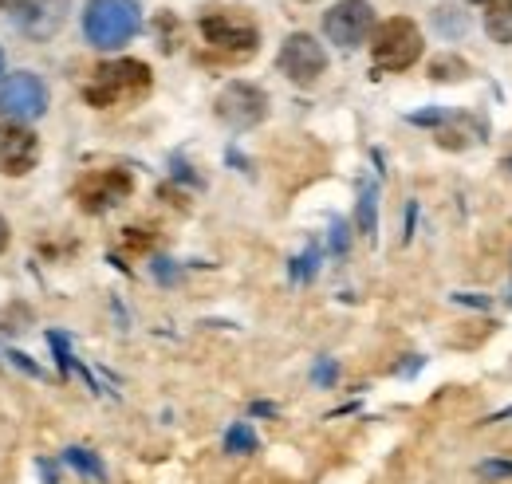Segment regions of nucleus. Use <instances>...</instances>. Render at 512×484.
<instances>
[{
  "label": "nucleus",
  "instance_id": "obj_1",
  "mask_svg": "<svg viewBox=\"0 0 512 484\" xmlns=\"http://www.w3.org/2000/svg\"><path fill=\"white\" fill-rule=\"evenodd\" d=\"M150 91V67L138 60H115L103 63L91 83L83 87V99L91 107H123V103H134Z\"/></svg>",
  "mask_w": 512,
  "mask_h": 484
},
{
  "label": "nucleus",
  "instance_id": "obj_2",
  "mask_svg": "<svg viewBox=\"0 0 512 484\" xmlns=\"http://www.w3.org/2000/svg\"><path fill=\"white\" fill-rule=\"evenodd\" d=\"M142 24V12H138V0H91L87 12H83V36L87 44L95 48H123L134 40Z\"/></svg>",
  "mask_w": 512,
  "mask_h": 484
},
{
  "label": "nucleus",
  "instance_id": "obj_3",
  "mask_svg": "<svg viewBox=\"0 0 512 484\" xmlns=\"http://www.w3.org/2000/svg\"><path fill=\"white\" fill-rule=\"evenodd\" d=\"M422 56V32L414 20L406 16H394L375 28V40H371V60L379 71H406L414 67Z\"/></svg>",
  "mask_w": 512,
  "mask_h": 484
},
{
  "label": "nucleus",
  "instance_id": "obj_4",
  "mask_svg": "<svg viewBox=\"0 0 512 484\" xmlns=\"http://www.w3.org/2000/svg\"><path fill=\"white\" fill-rule=\"evenodd\" d=\"M48 111V87L32 71H16L0 87V115L8 122H32Z\"/></svg>",
  "mask_w": 512,
  "mask_h": 484
},
{
  "label": "nucleus",
  "instance_id": "obj_5",
  "mask_svg": "<svg viewBox=\"0 0 512 484\" xmlns=\"http://www.w3.org/2000/svg\"><path fill=\"white\" fill-rule=\"evenodd\" d=\"M201 36L209 48L229 52V56H253L256 52V24L237 12H209L201 16Z\"/></svg>",
  "mask_w": 512,
  "mask_h": 484
},
{
  "label": "nucleus",
  "instance_id": "obj_6",
  "mask_svg": "<svg viewBox=\"0 0 512 484\" xmlns=\"http://www.w3.org/2000/svg\"><path fill=\"white\" fill-rule=\"evenodd\" d=\"M375 28V8L367 0H339L323 12V32L339 48H359Z\"/></svg>",
  "mask_w": 512,
  "mask_h": 484
},
{
  "label": "nucleus",
  "instance_id": "obj_7",
  "mask_svg": "<svg viewBox=\"0 0 512 484\" xmlns=\"http://www.w3.org/2000/svg\"><path fill=\"white\" fill-rule=\"evenodd\" d=\"M264 115H268V95L256 83L233 79L217 95V119L225 126H233V130H253L256 122H264Z\"/></svg>",
  "mask_w": 512,
  "mask_h": 484
},
{
  "label": "nucleus",
  "instance_id": "obj_8",
  "mask_svg": "<svg viewBox=\"0 0 512 484\" xmlns=\"http://www.w3.org/2000/svg\"><path fill=\"white\" fill-rule=\"evenodd\" d=\"M276 67H280L292 83L308 87V83H316L323 71H327V52H323V44L316 36L296 32V36L284 40V48H280V56H276Z\"/></svg>",
  "mask_w": 512,
  "mask_h": 484
},
{
  "label": "nucleus",
  "instance_id": "obj_9",
  "mask_svg": "<svg viewBox=\"0 0 512 484\" xmlns=\"http://www.w3.org/2000/svg\"><path fill=\"white\" fill-rule=\"evenodd\" d=\"M130 189H134V182H130L127 170H95L75 185V197L87 213H103V209H115L119 201H127Z\"/></svg>",
  "mask_w": 512,
  "mask_h": 484
},
{
  "label": "nucleus",
  "instance_id": "obj_10",
  "mask_svg": "<svg viewBox=\"0 0 512 484\" xmlns=\"http://www.w3.org/2000/svg\"><path fill=\"white\" fill-rule=\"evenodd\" d=\"M36 162H40V138L20 122L4 126L0 130V174L24 178L28 170H36Z\"/></svg>",
  "mask_w": 512,
  "mask_h": 484
},
{
  "label": "nucleus",
  "instance_id": "obj_11",
  "mask_svg": "<svg viewBox=\"0 0 512 484\" xmlns=\"http://www.w3.org/2000/svg\"><path fill=\"white\" fill-rule=\"evenodd\" d=\"M67 0H12V16L28 36H52L64 24Z\"/></svg>",
  "mask_w": 512,
  "mask_h": 484
},
{
  "label": "nucleus",
  "instance_id": "obj_12",
  "mask_svg": "<svg viewBox=\"0 0 512 484\" xmlns=\"http://www.w3.org/2000/svg\"><path fill=\"white\" fill-rule=\"evenodd\" d=\"M485 32L497 44H512V0H493V8L485 16Z\"/></svg>",
  "mask_w": 512,
  "mask_h": 484
},
{
  "label": "nucleus",
  "instance_id": "obj_13",
  "mask_svg": "<svg viewBox=\"0 0 512 484\" xmlns=\"http://www.w3.org/2000/svg\"><path fill=\"white\" fill-rule=\"evenodd\" d=\"M67 465L87 473V477H95V481H107V469H103V461L91 449H67Z\"/></svg>",
  "mask_w": 512,
  "mask_h": 484
},
{
  "label": "nucleus",
  "instance_id": "obj_14",
  "mask_svg": "<svg viewBox=\"0 0 512 484\" xmlns=\"http://www.w3.org/2000/svg\"><path fill=\"white\" fill-rule=\"evenodd\" d=\"M225 453H256V433L249 422H237L225 433Z\"/></svg>",
  "mask_w": 512,
  "mask_h": 484
},
{
  "label": "nucleus",
  "instance_id": "obj_15",
  "mask_svg": "<svg viewBox=\"0 0 512 484\" xmlns=\"http://www.w3.org/2000/svg\"><path fill=\"white\" fill-rule=\"evenodd\" d=\"M375 185H367L363 189V197H359V233L363 237H375Z\"/></svg>",
  "mask_w": 512,
  "mask_h": 484
},
{
  "label": "nucleus",
  "instance_id": "obj_16",
  "mask_svg": "<svg viewBox=\"0 0 512 484\" xmlns=\"http://www.w3.org/2000/svg\"><path fill=\"white\" fill-rule=\"evenodd\" d=\"M481 477H512V465L509 461H485L481 465Z\"/></svg>",
  "mask_w": 512,
  "mask_h": 484
},
{
  "label": "nucleus",
  "instance_id": "obj_17",
  "mask_svg": "<svg viewBox=\"0 0 512 484\" xmlns=\"http://www.w3.org/2000/svg\"><path fill=\"white\" fill-rule=\"evenodd\" d=\"M331 233H335V237H331L335 252H343V248H347V229H343V221H335V225H331Z\"/></svg>",
  "mask_w": 512,
  "mask_h": 484
},
{
  "label": "nucleus",
  "instance_id": "obj_18",
  "mask_svg": "<svg viewBox=\"0 0 512 484\" xmlns=\"http://www.w3.org/2000/svg\"><path fill=\"white\" fill-rule=\"evenodd\" d=\"M331 378H335V366H331V363L316 366V382H331Z\"/></svg>",
  "mask_w": 512,
  "mask_h": 484
},
{
  "label": "nucleus",
  "instance_id": "obj_19",
  "mask_svg": "<svg viewBox=\"0 0 512 484\" xmlns=\"http://www.w3.org/2000/svg\"><path fill=\"white\" fill-rule=\"evenodd\" d=\"M4 248H8V221L0 217V252H4Z\"/></svg>",
  "mask_w": 512,
  "mask_h": 484
},
{
  "label": "nucleus",
  "instance_id": "obj_20",
  "mask_svg": "<svg viewBox=\"0 0 512 484\" xmlns=\"http://www.w3.org/2000/svg\"><path fill=\"white\" fill-rule=\"evenodd\" d=\"M0 75H4V52H0Z\"/></svg>",
  "mask_w": 512,
  "mask_h": 484
},
{
  "label": "nucleus",
  "instance_id": "obj_21",
  "mask_svg": "<svg viewBox=\"0 0 512 484\" xmlns=\"http://www.w3.org/2000/svg\"><path fill=\"white\" fill-rule=\"evenodd\" d=\"M505 170H509V174H512V158H509V162H505Z\"/></svg>",
  "mask_w": 512,
  "mask_h": 484
},
{
  "label": "nucleus",
  "instance_id": "obj_22",
  "mask_svg": "<svg viewBox=\"0 0 512 484\" xmlns=\"http://www.w3.org/2000/svg\"><path fill=\"white\" fill-rule=\"evenodd\" d=\"M473 4H493V0H473Z\"/></svg>",
  "mask_w": 512,
  "mask_h": 484
}]
</instances>
